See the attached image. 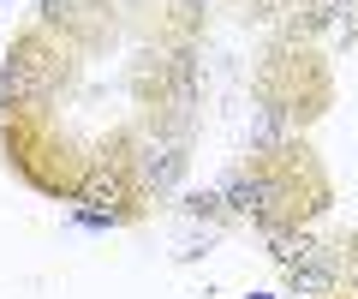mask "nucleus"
Returning a JSON list of instances; mask_svg holds the SVG:
<instances>
[{
  "label": "nucleus",
  "instance_id": "obj_3",
  "mask_svg": "<svg viewBox=\"0 0 358 299\" xmlns=\"http://www.w3.org/2000/svg\"><path fill=\"white\" fill-rule=\"evenodd\" d=\"M227 204H233V209H245V216H268V209L281 204V186L263 180V174H245V180H233V186H227Z\"/></svg>",
  "mask_w": 358,
  "mask_h": 299
},
{
  "label": "nucleus",
  "instance_id": "obj_2",
  "mask_svg": "<svg viewBox=\"0 0 358 299\" xmlns=\"http://www.w3.org/2000/svg\"><path fill=\"white\" fill-rule=\"evenodd\" d=\"M334 281H341V258H334V246H317V258L293 270V293L299 299H329Z\"/></svg>",
  "mask_w": 358,
  "mask_h": 299
},
{
  "label": "nucleus",
  "instance_id": "obj_1",
  "mask_svg": "<svg viewBox=\"0 0 358 299\" xmlns=\"http://www.w3.org/2000/svg\"><path fill=\"white\" fill-rule=\"evenodd\" d=\"M0 90H6V102H42L54 90V60L42 48H18L6 78H0Z\"/></svg>",
  "mask_w": 358,
  "mask_h": 299
},
{
  "label": "nucleus",
  "instance_id": "obj_5",
  "mask_svg": "<svg viewBox=\"0 0 358 299\" xmlns=\"http://www.w3.org/2000/svg\"><path fill=\"white\" fill-rule=\"evenodd\" d=\"M268 246H275V258H281L287 270H299V263L317 258V239H310V234H281V228H275V234H268Z\"/></svg>",
  "mask_w": 358,
  "mask_h": 299
},
{
  "label": "nucleus",
  "instance_id": "obj_4",
  "mask_svg": "<svg viewBox=\"0 0 358 299\" xmlns=\"http://www.w3.org/2000/svg\"><path fill=\"white\" fill-rule=\"evenodd\" d=\"M84 204H102V209L126 204V180H120V174H108V168H96V174L84 180Z\"/></svg>",
  "mask_w": 358,
  "mask_h": 299
}]
</instances>
